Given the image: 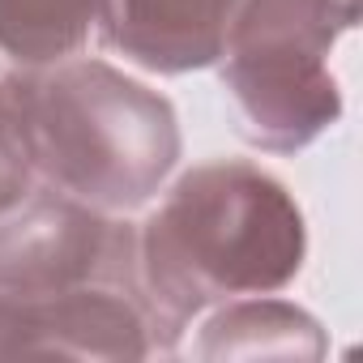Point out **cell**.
<instances>
[{
    "label": "cell",
    "mask_w": 363,
    "mask_h": 363,
    "mask_svg": "<svg viewBox=\"0 0 363 363\" xmlns=\"http://www.w3.org/2000/svg\"><path fill=\"white\" fill-rule=\"evenodd\" d=\"M325 354L320 325L282 299H231L223 312H214L201 329L197 359H308L316 363Z\"/></svg>",
    "instance_id": "7"
},
{
    "label": "cell",
    "mask_w": 363,
    "mask_h": 363,
    "mask_svg": "<svg viewBox=\"0 0 363 363\" xmlns=\"http://www.w3.org/2000/svg\"><path fill=\"white\" fill-rule=\"evenodd\" d=\"M167 350L137 282L0 295V359H145Z\"/></svg>",
    "instance_id": "4"
},
{
    "label": "cell",
    "mask_w": 363,
    "mask_h": 363,
    "mask_svg": "<svg viewBox=\"0 0 363 363\" xmlns=\"http://www.w3.org/2000/svg\"><path fill=\"white\" fill-rule=\"evenodd\" d=\"M30 175H35L30 150H26V137H22V124L9 99V86L0 77V214L13 210L30 193Z\"/></svg>",
    "instance_id": "9"
},
{
    "label": "cell",
    "mask_w": 363,
    "mask_h": 363,
    "mask_svg": "<svg viewBox=\"0 0 363 363\" xmlns=\"http://www.w3.org/2000/svg\"><path fill=\"white\" fill-rule=\"evenodd\" d=\"M359 22V0H240L223 56L329 65L337 35Z\"/></svg>",
    "instance_id": "6"
},
{
    "label": "cell",
    "mask_w": 363,
    "mask_h": 363,
    "mask_svg": "<svg viewBox=\"0 0 363 363\" xmlns=\"http://www.w3.org/2000/svg\"><path fill=\"white\" fill-rule=\"evenodd\" d=\"M5 86L30 167L103 214L145 206L179 158L171 103L103 60H60Z\"/></svg>",
    "instance_id": "2"
},
{
    "label": "cell",
    "mask_w": 363,
    "mask_h": 363,
    "mask_svg": "<svg viewBox=\"0 0 363 363\" xmlns=\"http://www.w3.org/2000/svg\"><path fill=\"white\" fill-rule=\"evenodd\" d=\"M137 282V235L103 210L65 197H22L0 214V295Z\"/></svg>",
    "instance_id": "3"
},
{
    "label": "cell",
    "mask_w": 363,
    "mask_h": 363,
    "mask_svg": "<svg viewBox=\"0 0 363 363\" xmlns=\"http://www.w3.org/2000/svg\"><path fill=\"white\" fill-rule=\"evenodd\" d=\"M303 252V214L269 171L244 158L184 171L137 235L141 291L167 350L210 303L282 291Z\"/></svg>",
    "instance_id": "1"
},
{
    "label": "cell",
    "mask_w": 363,
    "mask_h": 363,
    "mask_svg": "<svg viewBox=\"0 0 363 363\" xmlns=\"http://www.w3.org/2000/svg\"><path fill=\"white\" fill-rule=\"evenodd\" d=\"M103 0H0V52L22 69L69 60L99 26Z\"/></svg>",
    "instance_id": "8"
},
{
    "label": "cell",
    "mask_w": 363,
    "mask_h": 363,
    "mask_svg": "<svg viewBox=\"0 0 363 363\" xmlns=\"http://www.w3.org/2000/svg\"><path fill=\"white\" fill-rule=\"evenodd\" d=\"M240 0H103L107 48L150 73H193L223 60Z\"/></svg>",
    "instance_id": "5"
}]
</instances>
